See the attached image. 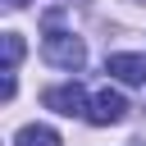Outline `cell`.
Wrapping results in <instances>:
<instances>
[{"mask_svg":"<svg viewBox=\"0 0 146 146\" xmlns=\"http://www.w3.org/2000/svg\"><path fill=\"white\" fill-rule=\"evenodd\" d=\"M123 114H128V100H123L119 91H110V87H105V91H96V96H91V110H87V119H91V123H119Z\"/></svg>","mask_w":146,"mask_h":146,"instance_id":"cell-3","label":"cell"},{"mask_svg":"<svg viewBox=\"0 0 146 146\" xmlns=\"http://www.w3.org/2000/svg\"><path fill=\"white\" fill-rule=\"evenodd\" d=\"M14 146H59V132L46 128V123H27L14 132Z\"/></svg>","mask_w":146,"mask_h":146,"instance_id":"cell-5","label":"cell"},{"mask_svg":"<svg viewBox=\"0 0 146 146\" xmlns=\"http://www.w3.org/2000/svg\"><path fill=\"white\" fill-rule=\"evenodd\" d=\"M18 59H23V36L5 32V68H18Z\"/></svg>","mask_w":146,"mask_h":146,"instance_id":"cell-6","label":"cell"},{"mask_svg":"<svg viewBox=\"0 0 146 146\" xmlns=\"http://www.w3.org/2000/svg\"><path fill=\"white\" fill-rule=\"evenodd\" d=\"M5 5H14V9H18V5H27V0H5Z\"/></svg>","mask_w":146,"mask_h":146,"instance_id":"cell-7","label":"cell"},{"mask_svg":"<svg viewBox=\"0 0 146 146\" xmlns=\"http://www.w3.org/2000/svg\"><path fill=\"white\" fill-rule=\"evenodd\" d=\"M41 55H46V64H55V68H82V59H87V46L73 36V32H46V41H41Z\"/></svg>","mask_w":146,"mask_h":146,"instance_id":"cell-1","label":"cell"},{"mask_svg":"<svg viewBox=\"0 0 146 146\" xmlns=\"http://www.w3.org/2000/svg\"><path fill=\"white\" fill-rule=\"evenodd\" d=\"M41 100H46V110H55V114H64V119H78V114H87V110H91V105H87V91H82L78 82L50 87Z\"/></svg>","mask_w":146,"mask_h":146,"instance_id":"cell-2","label":"cell"},{"mask_svg":"<svg viewBox=\"0 0 146 146\" xmlns=\"http://www.w3.org/2000/svg\"><path fill=\"white\" fill-rule=\"evenodd\" d=\"M105 73H114L119 82H146V55H110Z\"/></svg>","mask_w":146,"mask_h":146,"instance_id":"cell-4","label":"cell"}]
</instances>
